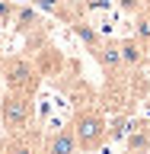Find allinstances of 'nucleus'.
Masks as SVG:
<instances>
[{"label": "nucleus", "instance_id": "obj_4", "mask_svg": "<svg viewBox=\"0 0 150 154\" xmlns=\"http://www.w3.org/2000/svg\"><path fill=\"white\" fill-rule=\"evenodd\" d=\"M38 154H80V144H77V138H74L70 122H67L64 128H54L51 135H42Z\"/></svg>", "mask_w": 150, "mask_h": 154}, {"label": "nucleus", "instance_id": "obj_5", "mask_svg": "<svg viewBox=\"0 0 150 154\" xmlns=\"http://www.w3.org/2000/svg\"><path fill=\"white\" fill-rule=\"evenodd\" d=\"M90 51H93L96 64L105 71V77L122 74V71H125V67H122V51H118V38H99Z\"/></svg>", "mask_w": 150, "mask_h": 154}, {"label": "nucleus", "instance_id": "obj_7", "mask_svg": "<svg viewBox=\"0 0 150 154\" xmlns=\"http://www.w3.org/2000/svg\"><path fill=\"white\" fill-rule=\"evenodd\" d=\"M118 51H122L125 71H141L147 64V48H144L141 38H118Z\"/></svg>", "mask_w": 150, "mask_h": 154}, {"label": "nucleus", "instance_id": "obj_6", "mask_svg": "<svg viewBox=\"0 0 150 154\" xmlns=\"http://www.w3.org/2000/svg\"><path fill=\"white\" fill-rule=\"evenodd\" d=\"M0 148H3V154H38L42 132H38V125H32V128H26L19 135H3Z\"/></svg>", "mask_w": 150, "mask_h": 154}, {"label": "nucleus", "instance_id": "obj_3", "mask_svg": "<svg viewBox=\"0 0 150 154\" xmlns=\"http://www.w3.org/2000/svg\"><path fill=\"white\" fill-rule=\"evenodd\" d=\"M0 125H3V135H19L35 125V96L16 93V90H7L3 87V96H0Z\"/></svg>", "mask_w": 150, "mask_h": 154}, {"label": "nucleus", "instance_id": "obj_10", "mask_svg": "<svg viewBox=\"0 0 150 154\" xmlns=\"http://www.w3.org/2000/svg\"><path fill=\"white\" fill-rule=\"evenodd\" d=\"M13 13H16V7H13V0H0V26H7V23H13Z\"/></svg>", "mask_w": 150, "mask_h": 154}, {"label": "nucleus", "instance_id": "obj_1", "mask_svg": "<svg viewBox=\"0 0 150 154\" xmlns=\"http://www.w3.org/2000/svg\"><path fill=\"white\" fill-rule=\"evenodd\" d=\"M70 128L80 144V154H93L109 144V116L99 106H77L70 116Z\"/></svg>", "mask_w": 150, "mask_h": 154}, {"label": "nucleus", "instance_id": "obj_2", "mask_svg": "<svg viewBox=\"0 0 150 154\" xmlns=\"http://www.w3.org/2000/svg\"><path fill=\"white\" fill-rule=\"evenodd\" d=\"M0 77H3V87L7 90L35 96L45 74H42V67H38V61L32 55L19 51V55H3L0 58Z\"/></svg>", "mask_w": 150, "mask_h": 154}, {"label": "nucleus", "instance_id": "obj_9", "mask_svg": "<svg viewBox=\"0 0 150 154\" xmlns=\"http://www.w3.org/2000/svg\"><path fill=\"white\" fill-rule=\"evenodd\" d=\"M13 23H16L13 29H16L19 35H32V32H38V29H48L45 19L38 16L35 7H22V10H16V13H13Z\"/></svg>", "mask_w": 150, "mask_h": 154}, {"label": "nucleus", "instance_id": "obj_11", "mask_svg": "<svg viewBox=\"0 0 150 154\" xmlns=\"http://www.w3.org/2000/svg\"><path fill=\"white\" fill-rule=\"evenodd\" d=\"M0 58H3V45H0Z\"/></svg>", "mask_w": 150, "mask_h": 154}, {"label": "nucleus", "instance_id": "obj_8", "mask_svg": "<svg viewBox=\"0 0 150 154\" xmlns=\"http://www.w3.org/2000/svg\"><path fill=\"white\" fill-rule=\"evenodd\" d=\"M38 10H45V13H51L57 19H67L70 26L80 23V13H83V7L74 3V0H38Z\"/></svg>", "mask_w": 150, "mask_h": 154}, {"label": "nucleus", "instance_id": "obj_12", "mask_svg": "<svg viewBox=\"0 0 150 154\" xmlns=\"http://www.w3.org/2000/svg\"><path fill=\"white\" fill-rule=\"evenodd\" d=\"M0 154H3V148H0Z\"/></svg>", "mask_w": 150, "mask_h": 154}]
</instances>
